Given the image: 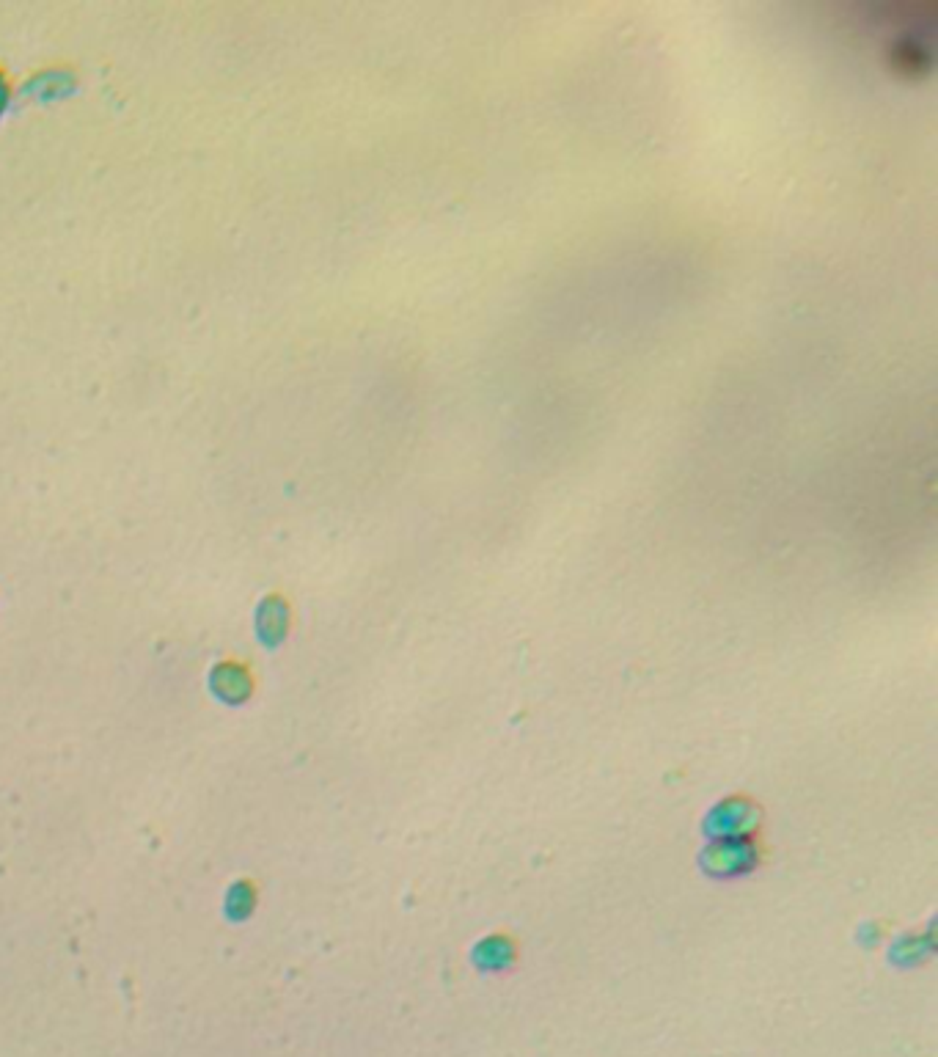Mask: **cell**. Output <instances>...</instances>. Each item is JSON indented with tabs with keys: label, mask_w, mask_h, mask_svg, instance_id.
Segmentation results:
<instances>
[{
	"label": "cell",
	"mask_w": 938,
	"mask_h": 1057,
	"mask_svg": "<svg viewBox=\"0 0 938 1057\" xmlns=\"http://www.w3.org/2000/svg\"><path fill=\"white\" fill-rule=\"evenodd\" d=\"M9 97H12V86H9V78H6V72L0 69V111L6 108V102H9Z\"/></svg>",
	"instance_id": "obj_1"
}]
</instances>
